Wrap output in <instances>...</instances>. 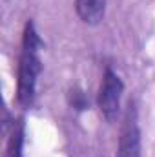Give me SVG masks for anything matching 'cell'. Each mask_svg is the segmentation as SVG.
I'll use <instances>...</instances> for the list:
<instances>
[{
	"mask_svg": "<svg viewBox=\"0 0 155 157\" xmlns=\"http://www.w3.org/2000/svg\"><path fill=\"white\" fill-rule=\"evenodd\" d=\"M44 42L37 33L31 20L26 22L22 31V49L18 57V77H17V101L22 108H31L37 95V80L42 71L40 49Z\"/></svg>",
	"mask_w": 155,
	"mask_h": 157,
	"instance_id": "obj_1",
	"label": "cell"
},
{
	"mask_svg": "<svg viewBox=\"0 0 155 157\" xmlns=\"http://www.w3.org/2000/svg\"><path fill=\"white\" fill-rule=\"evenodd\" d=\"M75 9L84 24L97 26L104 18L106 0H75Z\"/></svg>",
	"mask_w": 155,
	"mask_h": 157,
	"instance_id": "obj_4",
	"label": "cell"
},
{
	"mask_svg": "<svg viewBox=\"0 0 155 157\" xmlns=\"http://www.w3.org/2000/svg\"><path fill=\"white\" fill-rule=\"evenodd\" d=\"M24 119H13L6 143V157H24Z\"/></svg>",
	"mask_w": 155,
	"mask_h": 157,
	"instance_id": "obj_5",
	"label": "cell"
},
{
	"mask_svg": "<svg viewBox=\"0 0 155 157\" xmlns=\"http://www.w3.org/2000/svg\"><path fill=\"white\" fill-rule=\"evenodd\" d=\"M68 102H70V106H71L73 110H77V112H84V110H88V106H89V101H88L86 93H84L80 88H71V90H70V93H68Z\"/></svg>",
	"mask_w": 155,
	"mask_h": 157,
	"instance_id": "obj_6",
	"label": "cell"
},
{
	"mask_svg": "<svg viewBox=\"0 0 155 157\" xmlns=\"http://www.w3.org/2000/svg\"><path fill=\"white\" fill-rule=\"evenodd\" d=\"M122 91H124V82L112 68H106L97 95V106L108 122H113L120 112Z\"/></svg>",
	"mask_w": 155,
	"mask_h": 157,
	"instance_id": "obj_2",
	"label": "cell"
},
{
	"mask_svg": "<svg viewBox=\"0 0 155 157\" xmlns=\"http://www.w3.org/2000/svg\"><path fill=\"white\" fill-rule=\"evenodd\" d=\"M117 157H141V130H139V122H137L135 104H130L128 112L124 115L120 137H119Z\"/></svg>",
	"mask_w": 155,
	"mask_h": 157,
	"instance_id": "obj_3",
	"label": "cell"
}]
</instances>
